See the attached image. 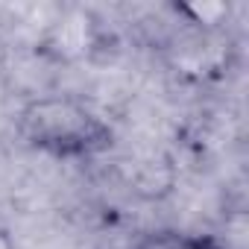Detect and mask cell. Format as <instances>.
<instances>
[{
    "mask_svg": "<svg viewBox=\"0 0 249 249\" xmlns=\"http://www.w3.org/2000/svg\"><path fill=\"white\" fill-rule=\"evenodd\" d=\"M18 135L27 147L53 159H91L114 141L111 126L91 106L65 94L27 103L18 114Z\"/></svg>",
    "mask_w": 249,
    "mask_h": 249,
    "instance_id": "cell-1",
    "label": "cell"
},
{
    "mask_svg": "<svg viewBox=\"0 0 249 249\" xmlns=\"http://www.w3.org/2000/svg\"><path fill=\"white\" fill-rule=\"evenodd\" d=\"M132 249H231L226 240L214 234H199V231H179V229H161L144 234Z\"/></svg>",
    "mask_w": 249,
    "mask_h": 249,
    "instance_id": "cell-2",
    "label": "cell"
},
{
    "mask_svg": "<svg viewBox=\"0 0 249 249\" xmlns=\"http://www.w3.org/2000/svg\"><path fill=\"white\" fill-rule=\"evenodd\" d=\"M176 12L185 15L196 27H214L223 18H229V6L226 3H185V6H176Z\"/></svg>",
    "mask_w": 249,
    "mask_h": 249,
    "instance_id": "cell-3",
    "label": "cell"
},
{
    "mask_svg": "<svg viewBox=\"0 0 249 249\" xmlns=\"http://www.w3.org/2000/svg\"><path fill=\"white\" fill-rule=\"evenodd\" d=\"M0 249H18V246H15V240H12L3 229H0Z\"/></svg>",
    "mask_w": 249,
    "mask_h": 249,
    "instance_id": "cell-4",
    "label": "cell"
}]
</instances>
